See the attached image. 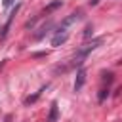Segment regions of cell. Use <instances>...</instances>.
Wrapping results in <instances>:
<instances>
[{
    "mask_svg": "<svg viewBox=\"0 0 122 122\" xmlns=\"http://www.w3.org/2000/svg\"><path fill=\"white\" fill-rule=\"evenodd\" d=\"M101 44H103V36H99V38H93L92 42L84 44V48H80V51H78V53H76V57H74V65H78V67H80V65H82V59H84V57H86L90 51H93L95 48H99Z\"/></svg>",
    "mask_w": 122,
    "mask_h": 122,
    "instance_id": "6da1fadb",
    "label": "cell"
},
{
    "mask_svg": "<svg viewBox=\"0 0 122 122\" xmlns=\"http://www.w3.org/2000/svg\"><path fill=\"white\" fill-rule=\"evenodd\" d=\"M69 40V27H65L63 23L57 27V30H55V34L51 36V46L53 48H57V46H61V44H65Z\"/></svg>",
    "mask_w": 122,
    "mask_h": 122,
    "instance_id": "7a4b0ae2",
    "label": "cell"
},
{
    "mask_svg": "<svg viewBox=\"0 0 122 122\" xmlns=\"http://www.w3.org/2000/svg\"><path fill=\"white\" fill-rule=\"evenodd\" d=\"M84 82H86V69L80 67L78 72H76V80H74V92H80L82 86H84Z\"/></svg>",
    "mask_w": 122,
    "mask_h": 122,
    "instance_id": "3957f363",
    "label": "cell"
},
{
    "mask_svg": "<svg viewBox=\"0 0 122 122\" xmlns=\"http://www.w3.org/2000/svg\"><path fill=\"white\" fill-rule=\"evenodd\" d=\"M57 116H59L57 101H51V107H50V114H48V120H46V122H57Z\"/></svg>",
    "mask_w": 122,
    "mask_h": 122,
    "instance_id": "277c9868",
    "label": "cell"
},
{
    "mask_svg": "<svg viewBox=\"0 0 122 122\" xmlns=\"http://www.w3.org/2000/svg\"><path fill=\"white\" fill-rule=\"evenodd\" d=\"M51 27H53V23H51V21H48V23H46V25H44V27L40 29V32H36V34H34V38H36V40L44 38V36H46V32H48V30L51 29Z\"/></svg>",
    "mask_w": 122,
    "mask_h": 122,
    "instance_id": "5b68a950",
    "label": "cell"
},
{
    "mask_svg": "<svg viewBox=\"0 0 122 122\" xmlns=\"http://www.w3.org/2000/svg\"><path fill=\"white\" fill-rule=\"evenodd\" d=\"M59 6H61V0H55V2H51V4H50V6H46V8H44V11H42V13H50V11H53V10H57V8H59Z\"/></svg>",
    "mask_w": 122,
    "mask_h": 122,
    "instance_id": "8992f818",
    "label": "cell"
},
{
    "mask_svg": "<svg viewBox=\"0 0 122 122\" xmlns=\"http://www.w3.org/2000/svg\"><path fill=\"white\" fill-rule=\"evenodd\" d=\"M107 95H109V86H107V88L103 86V88H101V92H99V95H97V99H99V103H103Z\"/></svg>",
    "mask_w": 122,
    "mask_h": 122,
    "instance_id": "52a82bcc",
    "label": "cell"
},
{
    "mask_svg": "<svg viewBox=\"0 0 122 122\" xmlns=\"http://www.w3.org/2000/svg\"><path fill=\"white\" fill-rule=\"evenodd\" d=\"M42 92H44V88H42V90H40V92H36V93H34V95H29V97H27V99H25V103H27V105H30V103H34V101H36V99H38V95H40V93H42Z\"/></svg>",
    "mask_w": 122,
    "mask_h": 122,
    "instance_id": "ba28073f",
    "label": "cell"
},
{
    "mask_svg": "<svg viewBox=\"0 0 122 122\" xmlns=\"http://www.w3.org/2000/svg\"><path fill=\"white\" fill-rule=\"evenodd\" d=\"M92 34H93V27H92V25H88V27L84 29V38H90Z\"/></svg>",
    "mask_w": 122,
    "mask_h": 122,
    "instance_id": "9c48e42d",
    "label": "cell"
},
{
    "mask_svg": "<svg viewBox=\"0 0 122 122\" xmlns=\"http://www.w3.org/2000/svg\"><path fill=\"white\" fill-rule=\"evenodd\" d=\"M13 2H15V0H4V6H6V8H8V6H11V4H13Z\"/></svg>",
    "mask_w": 122,
    "mask_h": 122,
    "instance_id": "30bf717a",
    "label": "cell"
},
{
    "mask_svg": "<svg viewBox=\"0 0 122 122\" xmlns=\"http://www.w3.org/2000/svg\"><path fill=\"white\" fill-rule=\"evenodd\" d=\"M97 2H99V0H90V4H92V6H95Z\"/></svg>",
    "mask_w": 122,
    "mask_h": 122,
    "instance_id": "8fae6325",
    "label": "cell"
}]
</instances>
